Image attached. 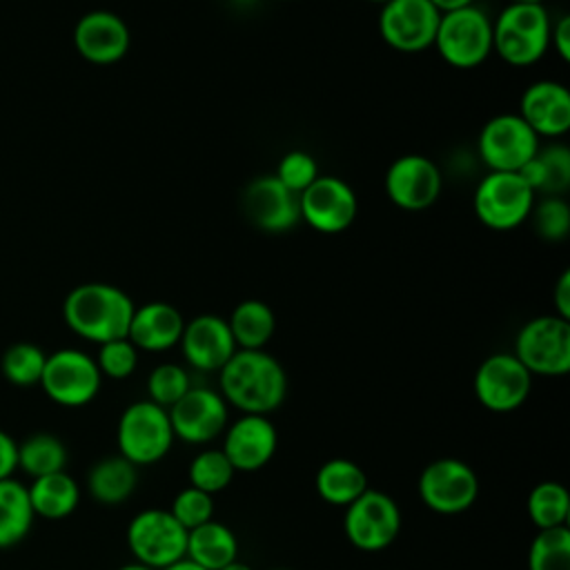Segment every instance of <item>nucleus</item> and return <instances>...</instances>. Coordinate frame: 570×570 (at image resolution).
<instances>
[{
	"label": "nucleus",
	"mask_w": 570,
	"mask_h": 570,
	"mask_svg": "<svg viewBox=\"0 0 570 570\" xmlns=\"http://www.w3.org/2000/svg\"><path fill=\"white\" fill-rule=\"evenodd\" d=\"M220 396L243 414H269L287 394L285 367L265 350H236L218 370Z\"/></svg>",
	"instance_id": "f257e3e1"
},
{
	"label": "nucleus",
	"mask_w": 570,
	"mask_h": 570,
	"mask_svg": "<svg viewBox=\"0 0 570 570\" xmlns=\"http://www.w3.org/2000/svg\"><path fill=\"white\" fill-rule=\"evenodd\" d=\"M134 307L129 294L116 285L82 283L67 294L62 316L71 332L102 345L107 341L127 338Z\"/></svg>",
	"instance_id": "f03ea898"
},
{
	"label": "nucleus",
	"mask_w": 570,
	"mask_h": 570,
	"mask_svg": "<svg viewBox=\"0 0 570 570\" xmlns=\"http://www.w3.org/2000/svg\"><path fill=\"white\" fill-rule=\"evenodd\" d=\"M550 27L543 4L510 2L492 22V51L510 67H532L550 47Z\"/></svg>",
	"instance_id": "7ed1b4c3"
},
{
	"label": "nucleus",
	"mask_w": 570,
	"mask_h": 570,
	"mask_svg": "<svg viewBox=\"0 0 570 570\" xmlns=\"http://www.w3.org/2000/svg\"><path fill=\"white\" fill-rule=\"evenodd\" d=\"M432 47L454 69H474L492 51V20L476 4L445 11L439 18Z\"/></svg>",
	"instance_id": "20e7f679"
},
{
	"label": "nucleus",
	"mask_w": 570,
	"mask_h": 570,
	"mask_svg": "<svg viewBox=\"0 0 570 570\" xmlns=\"http://www.w3.org/2000/svg\"><path fill=\"white\" fill-rule=\"evenodd\" d=\"M174 439L167 410L149 399L127 405L118 419V454L136 468L158 463L169 452Z\"/></svg>",
	"instance_id": "39448f33"
},
{
	"label": "nucleus",
	"mask_w": 570,
	"mask_h": 570,
	"mask_svg": "<svg viewBox=\"0 0 570 570\" xmlns=\"http://www.w3.org/2000/svg\"><path fill=\"white\" fill-rule=\"evenodd\" d=\"M530 374L563 376L570 372V321L557 314L534 316L514 336V352Z\"/></svg>",
	"instance_id": "423d86ee"
},
{
	"label": "nucleus",
	"mask_w": 570,
	"mask_h": 570,
	"mask_svg": "<svg viewBox=\"0 0 570 570\" xmlns=\"http://www.w3.org/2000/svg\"><path fill=\"white\" fill-rule=\"evenodd\" d=\"M534 196L517 171H488L474 189L472 207L481 225L508 232L530 218Z\"/></svg>",
	"instance_id": "0eeeda50"
},
{
	"label": "nucleus",
	"mask_w": 570,
	"mask_h": 570,
	"mask_svg": "<svg viewBox=\"0 0 570 570\" xmlns=\"http://www.w3.org/2000/svg\"><path fill=\"white\" fill-rule=\"evenodd\" d=\"M125 537L134 561L145 563L154 570H163L185 559L187 530L174 519L169 510H140L129 521Z\"/></svg>",
	"instance_id": "6e6552de"
},
{
	"label": "nucleus",
	"mask_w": 570,
	"mask_h": 570,
	"mask_svg": "<svg viewBox=\"0 0 570 570\" xmlns=\"http://www.w3.org/2000/svg\"><path fill=\"white\" fill-rule=\"evenodd\" d=\"M401 530V510L396 501L381 490H365L345 505L343 532L347 541L363 552H379L394 543Z\"/></svg>",
	"instance_id": "1a4fd4ad"
},
{
	"label": "nucleus",
	"mask_w": 570,
	"mask_h": 570,
	"mask_svg": "<svg viewBox=\"0 0 570 570\" xmlns=\"http://www.w3.org/2000/svg\"><path fill=\"white\" fill-rule=\"evenodd\" d=\"M102 374L96 365V358L89 354L62 347L53 354H47L40 385L45 394L65 407H80L94 401L100 390Z\"/></svg>",
	"instance_id": "9d476101"
},
{
	"label": "nucleus",
	"mask_w": 570,
	"mask_h": 570,
	"mask_svg": "<svg viewBox=\"0 0 570 570\" xmlns=\"http://www.w3.org/2000/svg\"><path fill=\"white\" fill-rule=\"evenodd\" d=\"M416 490L423 505L432 512L459 514L476 501L479 479L465 461L443 456L423 468Z\"/></svg>",
	"instance_id": "9b49d317"
},
{
	"label": "nucleus",
	"mask_w": 570,
	"mask_h": 570,
	"mask_svg": "<svg viewBox=\"0 0 570 570\" xmlns=\"http://www.w3.org/2000/svg\"><path fill=\"white\" fill-rule=\"evenodd\" d=\"M474 396L476 401L497 414L519 410L532 387V374L510 352L490 354L481 361L474 372Z\"/></svg>",
	"instance_id": "f8f14e48"
},
{
	"label": "nucleus",
	"mask_w": 570,
	"mask_h": 570,
	"mask_svg": "<svg viewBox=\"0 0 570 570\" xmlns=\"http://www.w3.org/2000/svg\"><path fill=\"white\" fill-rule=\"evenodd\" d=\"M539 147V136L519 114L492 116L476 140L479 156L490 171H519Z\"/></svg>",
	"instance_id": "ddd939ff"
},
{
	"label": "nucleus",
	"mask_w": 570,
	"mask_h": 570,
	"mask_svg": "<svg viewBox=\"0 0 570 570\" xmlns=\"http://www.w3.org/2000/svg\"><path fill=\"white\" fill-rule=\"evenodd\" d=\"M439 18L430 0H387L379 11V33L394 51L419 53L432 47Z\"/></svg>",
	"instance_id": "4468645a"
},
{
	"label": "nucleus",
	"mask_w": 570,
	"mask_h": 570,
	"mask_svg": "<svg viewBox=\"0 0 570 570\" xmlns=\"http://www.w3.org/2000/svg\"><path fill=\"white\" fill-rule=\"evenodd\" d=\"M301 218L321 234L345 232L358 214L354 189L338 176H318L301 196Z\"/></svg>",
	"instance_id": "2eb2a0df"
},
{
	"label": "nucleus",
	"mask_w": 570,
	"mask_h": 570,
	"mask_svg": "<svg viewBox=\"0 0 570 570\" xmlns=\"http://www.w3.org/2000/svg\"><path fill=\"white\" fill-rule=\"evenodd\" d=\"M387 198L405 212H423L436 203L443 178L434 160L423 154H405L392 160L385 171Z\"/></svg>",
	"instance_id": "dca6fc26"
},
{
	"label": "nucleus",
	"mask_w": 570,
	"mask_h": 570,
	"mask_svg": "<svg viewBox=\"0 0 570 570\" xmlns=\"http://www.w3.org/2000/svg\"><path fill=\"white\" fill-rule=\"evenodd\" d=\"M174 436L185 443H209L229 421L227 401L212 387H189L171 407H167Z\"/></svg>",
	"instance_id": "f3484780"
},
{
	"label": "nucleus",
	"mask_w": 570,
	"mask_h": 570,
	"mask_svg": "<svg viewBox=\"0 0 570 570\" xmlns=\"http://www.w3.org/2000/svg\"><path fill=\"white\" fill-rule=\"evenodd\" d=\"M240 207L254 227L269 234L287 232L301 220L298 196L278 183L274 174L247 183L240 196Z\"/></svg>",
	"instance_id": "a211bd4d"
},
{
	"label": "nucleus",
	"mask_w": 570,
	"mask_h": 570,
	"mask_svg": "<svg viewBox=\"0 0 570 570\" xmlns=\"http://www.w3.org/2000/svg\"><path fill=\"white\" fill-rule=\"evenodd\" d=\"M278 445V434L269 416L243 414L225 432L223 452L236 472H256L265 468Z\"/></svg>",
	"instance_id": "6ab92c4d"
},
{
	"label": "nucleus",
	"mask_w": 570,
	"mask_h": 570,
	"mask_svg": "<svg viewBox=\"0 0 570 570\" xmlns=\"http://www.w3.org/2000/svg\"><path fill=\"white\" fill-rule=\"evenodd\" d=\"M73 45L87 62L114 65L129 51L131 36L120 16L107 9H94L76 22Z\"/></svg>",
	"instance_id": "aec40b11"
},
{
	"label": "nucleus",
	"mask_w": 570,
	"mask_h": 570,
	"mask_svg": "<svg viewBox=\"0 0 570 570\" xmlns=\"http://www.w3.org/2000/svg\"><path fill=\"white\" fill-rule=\"evenodd\" d=\"M178 345L185 361L200 372H218L238 350L227 321L216 314H198L187 321Z\"/></svg>",
	"instance_id": "412c9836"
},
{
	"label": "nucleus",
	"mask_w": 570,
	"mask_h": 570,
	"mask_svg": "<svg viewBox=\"0 0 570 570\" xmlns=\"http://www.w3.org/2000/svg\"><path fill=\"white\" fill-rule=\"evenodd\" d=\"M519 116L539 138H559L570 129V91L557 80H537L521 94Z\"/></svg>",
	"instance_id": "4be33fe9"
},
{
	"label": "nucleus",
	"mask_w": 570,
	"mask_h": 570,
	"mask_svg": "<svg viewBox=\"0 0 570 570\" xmlns=\"http://www.w3.org/2000/svg\"><path fill=\"white\" fill-rule=\"evenodd\" d=\"M185 318L171 303L151 301L134 307L127 338L142 352H165L178 345Z\"/></svg>",
	"instance_id": "5701e85b"
},
{
	"label": "nucleus",
	"mask_w": 570,
	"mask_h": 570,
	"mask_svg": "<svg viewBox=\"0 0 570 570\" xmlns=\"http://www.w3.org/2000/svg\"><path fill=\"white\" fill-rule=\"evenodd\" d=\"M185 559L198 563L205 570H220L238 559V539L232 528L212 519L194 530H187Z\"/></svg>",
	"instance_id": "b1692460"
},
{
	"label": "nucleus",
	"mask_w": 570,
	"mask_h": 570,
	"mask_svg": "<svg viewBox=\"0 0 570 570\" xmlns=\"http://www.w3.org/2000/svg\"><path fill=\"white\" fill-rule=\"evenodd\" d=\"M517 174L534 194L561 196L570 185V149L559 142L539 147Z\"/></svg>",
	"instance_id": "393cba45"
},
{
	"label": "nucleus",
	"mask_w": 570,
	"mask_h": 570,
	"mask_svg": "<svg viewBox=\"0 0 570 570\" xmlns=\"http://www.w3.org/2000/svg\"><path fill=\"white\" fill-rule=\"evenodd\" d=\"M138 483L136 465L125 456L114 454L94 463L87 474L89 494L105 505H118L131 497Z\"/></svg>",
	"instance_id": "a878e982"
},
{
	"label": "nucleus",
	"mask_w": 570,
	"mask_h": 570,
	"mask_svg": "<svg viewBox=\"0 0 570 570\" xmlns=\"http://www.w3.org/2000/svg\"><path fill=\"white\" fill-rule=\"evenodd\" d=\"M314 485L325 503L345 508L367 490V476L356 461L338 456L318 468Z\"/></svg>",
	"instance_id": "bb28decb"
},
{
	"label": "nucleus",
	"mask_w": 570,
	"mask_h": 570,
	"mask_svg": "<svg viewBox=\"0 0 570 570\" xmlns=\"http://www.w3.org/2000/svg\"><path fill=\"white\" fill-rule=\"evenodd\" d=\"M27 492L33 514L51 521L69 517L80 501L78 483L65 470L33 479Z\"/></svg>",
	"instance_id": "cd10ccee"
},
{
	"label": "nucleus",
	"mask_w": 570,
	"mask_h": 570,
	"mask_svg": "<svg viewBox=\"0 0 570 570\" xmlns=\"http://www.w3.org/2000/svg\"><path fill=\"white\" fill-rule=\"evenodd\" d=\"M227 325L238 350H263L274 336L276 316L267 303L245 298L232 309Z\"/></svg>",
	"instance_id": "c85d7f7f"
},
{
	"label": "nucleus",
	"mask_w": 570,
	"mask_h": 570,
	"mask_svg": "<svg viewBox=\"0 0 570 570\" xmlns=\"http://www.w3.org/2000/svg\"><path fill=\"white\" fill-rule=\"evenodd\" d=\"M33 508L27 485L16 479L0 481V548L20 543L33 525Z\"/></svg>",
	"instance_id": "c756f323"
},
{
	"label": "nucleus",
	"mask_w": 570,
	"mask_h": 570,
	"mask_svg": "<svg viewBox=\"0 0 570 570\" xmlns=\"http://www.w3.org/2000/svg\"><path fill=\"white\" fill-rule=\"evenodd\" d=\"M65 465H67V448L53 434L38 432L27 436L18 445V468L27 472L31 479L62 472Z\"/></svg>",
	"instance_id": "7c9ffc66"
},
{
	"label": "nucleus",
	"mask_w": 570,
	"mask_h": 570,
	"mask_svg": "<svg viewBox=\"0 0 570 570\" xmlns=\"http://www.w3.org/2000/svg\"><path fill=\"white\" fill-rule=\"evenodd\" d=\"M525 510L539 530L568 525L570 494L559 481H541L530 490Z\"/></svg>",
	"instance_id": "2f4dec72"
},
{
	"label": "nucleus",
	"mask_w": 570,
	"mask_h": 570,
	"mask_svg": "<svg viewBox=\"0 0 570 570\" xmlns=\"http://www.w3.org/2000/svg\"><path fill=\"white\" fill-rule=\"evenodd\" d=\"M528 570H570V528L539 530L528 550Z\"/></svg>",
	"instance_id": "473e14b6"
},
{
	"label": "nucleus",
	"mask_w": 570,
	"mask_h": 570,
	"mask_svg": "<svg viewBox=\"0 0 570 570\" xmlns=\"http://www.w3.org/2000/svg\"><path fill=\"white\" fill-rule=\"evenodd\" d=\"M236 470L232 468L229 459L225 456L223 450H214V448H207V450H200L191 463H189V470H187V479H189V485L196 488V490H203L207 494H216L220 490H225L232 479H234Z\"/></svg>",
	"instance_id": "72a5a7b5"
},
{
	"label": "nucleus",
	"mask_w": 570,
	"mask_h": 570,
	"mask_svg": "<svg viewBox=\"0 0 570 570\" xmlns=\"http://www.w3.org/2000/svg\"><path fill=\"white\" fill-rule=\"evenodd\" d=\"M47 354L33 343H16L2 354V374L13 385H36L40 383Z\"/></svg>",
	"instance_id": "f704fd0d"
},
{
	"label": "nucleus",
	"mask_w": 570,
	"mask_h": 570,
	"mask_svg": "<svg viewBox=\"0 0 570 570\" xmlns=\"http://www.w3.org/2000/svg\"><path fill=\"white\" fill-rule=\"evenodd\" d=\"M530 218L537 236L546 243H561L570 232V207L561 196H546L534 203Z\"/></svg>",
	"instance_id": "c9c22d12"
},
{
	"label": "nucleus",
	"mask_w": 570,
	"mask_h": 570,
	"mask_svg": "<svg viewBox=\"0 0 570 570\" xmlns=\"http://www.w3.org/2000/svg\"><path fill=\"white\" fill-rule=\"evenodd\" d=\"M191 387L189 374L176 363H160L147 376L149 401L160 407H171Z\"/></svg>",
	"instance_id": "e433bc0d"
},
{
	"label": "nucleus",
	"mask_w": 570,
	"mask_h": 570,
	"mask_svg": "<svg viewBox=\"0 0 570 570\" xmlns=\"http://www.w3.org/2000/svg\"><path fill=\"white\" fill-rule=\"evenodd\" d=\"M274 176L278 178V183H283L289 191H294L296 196H301L321 174H318V165L316 158L305 151V149H292L287 151L278 165Z\"/></svg>",
	"instance_id": "4c0bfd02"
},
{
	"label": "nucleus",
	"mask_w": 570,
	"mask_h": 570,
	"mask_svg": "<svg viewBox=\"0 0 570 570\" xmlns=\"http://www.w3.org/2000/svg\"><path fill=\"white\" fill-rule=\"evenodd\" d=\"M169 512L185 530H194L214 519V497L187 485L174 497Z\"/></svg>",
	"instance_id": "58836bf2"
},
{
	"label": "nucleus",
	"mask_w": 570,
	"mask_h": 570,
	"mask_svg": "<svg viewBox=\"0 0 570 570\" xmlns=\"http://www.w3.org/2000/svg\"><path fill=\"white\" fill-rule=\"evenodd\" d=\"M96 365L102 376H109L116 381L127 379L134 374V370L138 365V350L129 338L107 341L98 350Z\"/></svg>",
	"instance_id": "ea45409f"
},
{
	"label": "nucleus",
	"mask_w": 570,
	"mask_h": 570,
	"mask_svg": "<svg viewBox=\"0 0 570 570\" xmlns=\"http://www.w3.org/2000/svg\"><path fill=\"white\" fill-rule=\"evenodd\" d=\"M550 45L557 51V56L568 62L570 60V18L561 16L550 27Z\"/></svg>",
	"instance_id": "a19ab883"
},
{
	"label": "nucleus",
	"mask_w": 570,
	"mask_h": 570,
	"mask_svg": "<svg viewBox=\"0 0 570 570\" xmlns=\"http://www.w3.org/2000/svg\"><path fill=\"white\" fill-rule=\"evenodd\" d=\"M554 314L570 321V269H563L552 287Z\"/></svg>",
	"instance_id": "79ce46f5"
},
{
	"label": "nucleus",
	"mask_w": 570,
	"mask_h": 570,
	"mask_svg": "<svg viewBox=\"0 0 570 570\" xmlns=\"http://www.w3.org/2000/svg\"><path fill=\"white\" fill-rule=\"evenodd\" d=\"M18 468V443L0 430V481L9 479Z\"/></svg>",
	"instance_id": "37998d69"
},
{
	"label": "nucleus",
	"mask_w": 570,
	"mask_h": 570,
	"mask_svg": "<svg viewBox=\"0 0 570 570\" xmlns=\"http://www.w3.org/2000/svg\"><path fill=\"white\" fill-rule=\"evenodd\" d=\"M441 13L445 11H454V9H463V7H470L474 4V0H430Z\"/></svg>",
	"instance_id": "c03bdc74"
},
{
	"label": "nucleus",
	"mask_w": 570,
	"mask_h": 570,
	"mask_svg": "<svg viewBox=\"0 0 570 570\" xmlns=\"http://www.w3.org/2000/svg\"><path fill=\"white\" fill-rule=\"evenodd\" d=\"M163 570H205V568H200L198 563H194L189 559H180V561H176V563H171V566H167Z\"/></svg>",
	"instance_id": "a18cd8bd"
},
{
	"label": "nucleus",
	"mask_w": 570,
	"mask_h": 570,
	"mask_svg": "<svg viewBox=\"0 0 570 570\" xmlns=\"http://www.w3.org/2000/svg\"><path fill=\"white\" fill-rule=\"evenodd\" d=\"M220 570H254V568H252V566H247V563H243V561H238V559H234L232 563L223 566Z\"/></svg>",
	"instance_id": "49530a36"
},
{
	"label": "nucleus",
	"mask_w": 570,
	"mask_h": 570,
	"mask_svg": "<svg viewBox=\"0 0 570 570\" xmlns=\"http://www.w3.org/2000/svg\"><path fill=\"white\" fill-rule=\"evenodd\" d=\"M118 570H154V568H149V566H145V563H138V561H131V563L120 566Z\"/></svg>",
	"instance_id": "de8ad7c7"
},
{
	"label": "nucleus",
	"mask_w": 570,
	"mask_h": 570,
	"mask_svg": "<svg viewBox=\"0 0 570 570\" xmlns=\"http://www.w3.org/2000/svg\"><path fill=\"white\" fill-rule=\"evenodd\" d=\"M512 4H543V0H510Z\"/></svg>",
	"instance_id": "09e8293b"
},
{
	"label": "nucleus",
	"mask_w": 570,
	"mask_h": 570,
	"mask_svg": "<svg viewBox=\"0 0 570 570\" xmlns=\"http://www.w3.org/2000/svg\"><path fill=\"white\" fill-rule=\"evenodd\" d=\"M365 2H374V4H383V2H387V0H365Z\"/></svg>",
	"instance_id": "8fccbe9b"
},
{
	"label": "nucleus",
	"mask_w": 570,
	"mask_h": 570,
	"mask_svg": "<svg viewBox=\"0 0 570 570\" xmlns=\"http://www.w3.org/2000/svg\"><path fill=\"white\" fill-rule=\"evenodd\" d=\"M274 570H287V568H274Z\"/></svg>",
	"instance_id": "3c124183"
}]
</instances>
